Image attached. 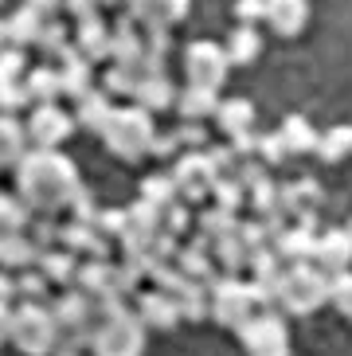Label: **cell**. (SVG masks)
<instances>
[{"mask_svg":"<svg viewBox=\"0 0 352 356\" xmlns=\"http://www.w3.org/2000/svg\"><path fill=\"white\" fill-rule=\"evenodd\" d=\"M262 4H266V20L274 24V32L298 35L305 28V16H310L305 0H262Z\"/></svg>","mask_w":352,"mask_h":356,"instance_id":"cell-18","label":"cell"},{"mask_svg":"<svg viewBox=\"0 0 352 356\" xmlns=\"http://www.w3.org/2000/svg\"><path fill=\"white\" fill-rule=\"evenodd\" d=\"M141 329L145 325L137 321L134 314H114V317H102L94 325L90 333V345H94V356H141Z\"/></svg>","mask_w":352,"mask_h":356,"instance_id":"cell-5","label":"cell"},{"mask_svg":"<svg viewBox=\"0 0 352 356\" xmlns=\"http://www.w3.org/2000/svg\"><path fill=\"white\" fill-rule=\"evenodd\" d=\"M24 157V129L16 118L0 114V168L16 165V161Z\"/></svg>","mask_w":352,"mask_h":356,"instance_id":"cell-27","label":"cell"},{"mask_svg":"<svg viewBox=\"0 0 352 356\" xmlns=\"http://www.w3.org/2000/svg\"><path fill=\"white\" fill-rule=\"evenodd\" d=\"M35 266L47 274V282L71 286V282H74V274H79V254H74V251H51V247H47V251H40Z\"/></svg>","mask_w":352,"mask_h":356,"instance_id":"cell-19","label":"cell"},{"mask_svg":"<svg viewBox=\"0 0 352 356\" xmlns=\"http://www.w3.org/2000/svg\"><path fill=\"white\" fill-rule=\"evenodd\" d=\"M329 298L337 302V309H341L344 317H352V274H349V270H341L337 278H333Z\"/></svg>","mask_w":352,"mask_h":356,"instance_id":"cell-38","label":"cell"},{"mask_svg":"<svg viewBox=\"0 0 352 356\" xmlns=\"http://www.w3.org/2000/svg\"><path fill=\"white\" fill-rule=\"evenodd\" d=\"M216 180H219L216 168H211V161H207L204 153H188L173 172V184L184 200H204L207 192L216 188Z\"/></svg>","mask_w":352,"mask_h":356,"instance_id":"cell-11","label":"cell"},{"mask_svg":"<svg viewBox=\"0 0 352 356\" xmlns=\"http://www.w3.org/2000/svg\"><path fill=\"white\" fill-rule=\"evenodd\" d=\"M216 106H219V98L211 86H188L184 95H180V114L184 118H207Z\"/></svg>","mask_w":352,"mask_h":356,"instance_id":"cell-30","label":"cell"},{"mask_svg":"<svg viewBox=\"0 0 352 356\" xmlns=\"http://www.w3.org/2000/svg\"><path fill=\"white\" fill-rule=\"evenodd\" d=\"M31 220V208L24 204V196H0V235L4 231H24Z\"/></svg>","mask_w":352,"mask_h":356,"instance_id":"cell-33","label":"cell"},{"mask_svg":"<svg viewBox=\"0 0 352 356\" xmlns=\"http://www.w3.org/2000/svg\"><path fill=\"white\" fill-rule=\"evenodd\" d=\"M94 4H98V0H67V8H71L74 16H79V20H86V16H94Z\"/></svg>","mask_w":352,"mask_h":356,"instance_id":"cell-48","label":"cell"},{"mask_svg":"<svg viewBox=\"0 0 352 356\" xmlns=\"http://www.w3.org/2000/svg\"><path fill=\"white\" fill-rule=\"evenodd\" d=\"M317 196H321V188H317V180H294V184H286V188L278 192V204L282 211H290V216H310L313 204H317Z\"/></svg>","mask_w":352,"mask_h":356,"instance_id":"cell-20","label":"cell"},{"mask_svg":"<svg viewBox=\"0 0 352 356\" xmlns=\"http://www.w3.org/2000/svg\"><path fill=\"white\" fill-rule=\"evenodd\" d=\"M31 102L24 79H12V83H0V110H16V106Z\"/></svg>","mask_w":352,"mask_h":356,"instance_id":"cell-41","label":"cell"},{"mask_svg":"<svg viewBox=\"0 0 352 356\" xmlns=\"http://www.w3.org/2000/svg\"><path fill=\"white\" fill-rule=\"evenodd\" d=\"M102 137H106V145H110V153H118V157H125V161L145 157L149 149H153V122H149V110H141V106L114 110V114L106 118Z\"/></svg>","mask_w":352,"mask_h":356,"instance_id":"cell-2","label":"cell"},{"mask_svg":"<svg viewBox=\"0 0 352 356\" xmlns=\"http://www.w3.org/2000/svg\"><path fill=\"white\" fill-rule=\"evenodd\" d=\"M259 153L270 161V165H278V161H286V157H290V149H286L282 134H266V137H259Z\"/></svg>","mask_w":352,"mask_h":356,"instance_id":"cell-43","label":"cell"},{"mask_svg":"<svg viewBox=\"0 0 352 356\" xmlns=\"http://www.w3.org/2000/svg\"><path fill=\"white\" fill-rule=\"evenodd\" d=\"M51 321H55V345L79 348L90 337V325H94L90 298L86 293H63L51 309Z\"/></svg>","mask_w":352,"mask_h":356,"instance_id":"cell-6","label":"cell"},{"mask_svg":"<svg viewBox=\"0 0 352 356\" xmlns=\"http://www.w3.org/2000/svg\"><path fill=\"white\" fill-rule=\"evenodd\" d=\"M12 79H24V51L20 47H4L0 51V83H12Z\"/></svg>","mask_w":352,"mask_h":356,"instance_id":"cell-40","label":"cell"},{"mask_svg":"<svg viewBox=\"0 0 352 356\" xmlns=\"http://www.w3.org/2000/svg\"><path fill=\"white\" fill-rule=\"evenodd\" d=\"M250 290L235 278H223V282L211 290V317L219 325H227V329H239V325L250 317Z\"/></svg>","mask_w":352,"mask_h":356,"instance_id":"cell-9","label":"cell"},{"mask_svg":"<svg viewBox=\"0 0 352 356\" xmlns=\"http://www.w3.org/2000/svg\"><path fill=\"white\" fill-rule=\"evenodd\" d=\"M28 8H35L40 16H55V8H59V0H24Z\"/></svg>","mask_w":352,"mask_h":356,"instance_id":"cell-49","label":"cell"},{"mask_svg":"<svg viewBox=\"0 0 352 356\" xmlns=\"http://www.w3.org/2000/svg\"><path fill=\"white\" fill-rule=\"evenodd\" d=\"M8 298H16V278L0 266V302H8Z\"/></svg>","mask_w":352,"mask_h":356,"instance_id":"cell-46","label":"cell"},{"mask_svg":"<svg viewBox=\"0 0 352 356\" xmlns=\"http://www.w3.org/2000/svg\"><path fill=\"white\" fill-rule=\"evenodd\" d=\"M47 274L40 270V266H28V270L20 274V278H16V293H24V298H28V302H40L43 293H47Z\"/></svg>","mask_w":352,"mask_h":356,"instance_id":"cell-37","label":"cell"},{"mask_svg":"<svg viewBox=\"0 0 352 356\" xmlns=\"http://www.w3.org/2000/svg\"><path fill=\"white\" fill-rule=\"evenodd\" d=\"M40 24L43 16L35 8H28L24 4L12 20H4V28H8V47H24V43H35V35H40Z\"/></svg>","mask_w":352,"mask_h":356,"instance_id":"cell-25","label":"cell"},{"mask_svg":"<svg viewBox=\"0 0 352 356\" xmlns=\"http://www.w3.org/2000/svg\"><path fill=\"white\" fill-rule=\"evenodd\" d=\"M8 47V28H4V20H0V51Z\"/></svg>","mask_w":352,"mask_h":356,"instance_id":"cell-50","label":"cell"},{"mask_svg":"<svg viewBox=\"0 0 352 356\" xmlns=\"http://www.w3.org/2000/svg\"><path fill=\"white\" fill-rule=\"evenodd\" d=\"M8 333H12V305L0 302V345L8 341Z\"/></svg>","mask_w":352,"mask_h":356,"instance_id":"cell-47","label":"cell"},{"mask_svg":"<svg viewBox=\"0 0 352 356\" xmlns=\"http://www.w3.org/2000/svg\"><path fill=\"white\" fill-rule=\"evenodd\" d=\"M274 298H278L290 314H313V309L329 298V282H325V274L317 270V266L298 262V266H290V270L278 278Z\"/></svg>","mask_w":352,"mask_h":356,"instance_id":"cell-3","label":"cell"},{"mask_svg":"<svg viewBox=\"0 0 352 356\" xmlns=\"http://www.w3.org/2000/svg\"><path fill=\"white\" fill-rule=\"evenodd\" d=\"M114 114V102L106 90H90L86 98H79V126L83 129H94V134H102L106 118Z\"/></svg>","mask_w":352,"mask_h":356,"instance_id":"cell-22","label":"cell"},{"mask_svg":"<svg viewBox=\"0 0 352 356\" xmlns=\"http://www.w3.org/2000/svg\"><path fill=\"white\" fill-rule=\"evenodd\" d=\"M24 356H51L55 353V321L40 302H24L20 309H12V333Z\"/></svg>","mask_w":352,"mask_h":356,"instance_id":"cell-4","label":"cell"},{"mask_svg":"<svg viewBox=\"0 0 352 356\" xmlns=\"http://www.w3.org/2000/svg\"><path fill=\"white\" fill-rule=\"evenodd\" d=\"M31 239H35V247H40V251H47V247H51V239H59V227L51 223V216H40V223L31 227Z\"/></svg>","mask_w":352,"mask_h":356,"instance_id":"cell-44","label":"cell"},{"mask_svg":"<svg viewBox=\"0 0 352 356\" xmlns=\"http://www.w3.org/2000/svg\"><path fill=\"white\" fill-rule=\"evenodd\" d=\"M200 223H204V231H207V239H211V243H216L219 235H227V231L239 227V223H235V211H227V208L204 211V216H200Z\"/></svg>","mask_w":352,"mask_h":356,"instance_id":"cell-36","label":"cell"},{"mask_svg":"<svg viewBox=\"0 0 352 356\" xmlns=\"http://www.w3.org/2000/svg\"><path fill=\"white\" fill-rule=\"evenodd\" d=\"M188 227V211L180 208V204H168V208H161V231H168V235H180V231Z\"/></svg>","mask_w":352,"mask_h":356,"instance_id":"cell-42","label":"cell"},{"mask_svg":"<svg viewBox=\"0 0 352 356\" xmlns=\"http://www.w3.org/2000/svg\"><path fill=\"white\" fill-rule=\"evenodd\" d=\"M313 262H317L321 270L341 274L352 262V235L349 231H329L321 239H313Z\"/></svg>","mask_w":352,"mask_h":356,"instance_id":"cell-13","label":"cell"},{"mask_svg":"<svg viewBox=\"0 0 352 356\" xmlns=\"http://www.w3.org/2000/svg\"><path fill=\"white\" fill-rule=\"evenodd\" d=\"M216 254H219V266L227 274H235L243 262H247V247H243V239H239V227L227 231V235H219L216 239Z\"/></svg>","mask_w":352,"mask_h":356,"instance_id":"cell-31","label":"cell"},{"mask_svg":"<svg viewBox=\"0 0 352 356\" xmlns=\"http://www.w3.org/2000/svg\"><path fill=\"white\" fill-rule=\"evenodd\" d=\"M239 329H243V345L250 356H290V337L278 317H247Z\"/></svg>","mask_w":352,"mask_h":356,"instance_id":"cell-7","label":"cell"},{"mask_svg":"<svg viewBox=\"0 0 352 356\" xmlns=\"http://www.w3.org/2000/svg\"><path fill=\"white\" fill-rule=\"evenodd\" d=\"M349 235H352V227H349Z\"/></svg>","mask_w":352,"mask_h":356,"instance_id":"cell-52","label":"cell"},{"mask_svg":"<svg viewBox=\"0 0 352 356\" xmlns=\"http://www.w3.org/2000/svg\"><path fill=\"white\" fill-rule=\"evenodd\" d=\"M216 122L223 134H247L250 122H255V110H250V102H243V98H231V102H219L216 106Z\"/></svg>","mask_w":352,"mask_h":356,"instance_id":"cell-24","label":"cell"},{"mask_svg":"<svg viewBox=\"0 0 352 356\" xmlns=\"http://www.w3.org/2000/svg\"><path fill=\"white\" fill-rule=\"evenodd\" d=\"M79 51H83L86 59H102V55H110V32H106V24L98 20V16L79 20Z\"/></svg>","mask_w":352,"mask_h":356,"instance_id":"cell-23","label":"cell"},{"mask_svg":"<svg viewBox=\"0 0 352 356\" xmlns=\"http://www.w3.org/2000/svg\"><path fill=\"white\" fill-rule=\"evenodd\" d=\"M16 184H20L24 204L40 216H55V211L71 208L74 192L83 188L74 165L55 149H35V153L16 161Z\"/></svg>","mask_w":352,"mask_h":356,"instance_id":"cell-1","label":"cell"},{"mask_svg":"<svg viewBox=\"0 0 352 356\" xmlns=\"http://www.w3.org/2000/svg\"><path fill=\"white\" fill-rule=\"evenodd\" d=\"M59 239L67 251L74 254H90V259H106V251H110V243H106V235L94 223H67V227H59Z\"/></svg>","mask_w":352,"mask_h":356,"instance_id":"cell-14","label":"cell"},{"mask_svg":"<svg viewBox=\"0 0 352 356\" xmlns=\"http://www.w3.org/2000/svg\"><path fill=\"white\" fill-rule=\"evenodd\" d=\"M259 55V35L250 32V24H243L227 43V63H250Z\"/></svg>","mask_w":352,"mask_h":356,"instance_id":"cell-34","label":"cell"},{"mask_svg":"<svg viewBox=\"0 0 352 356\" xmlns=\"http://www.w3.org/2000/svg\"><path fill=\"white\" fill-rule=\"evenodd\" d=\"M227 51L223 47H216V43H192L188 47V59H184V71H188V83L192 86H211L216 90L223 79H227Z\"/></svg>","mask_w":352,"mask_h":356,"instance_id":"cell-8","label":"cell"},{"mask_svg":"<svg viewBox=\"0 0 352 356\" xmlns=\"http://www.w3.org/2000/svg\"><path fill=\"white\" fill-rule=\"evenodd\" d=\"M282 141H286V149L290 153H313V145H317V134H313V126L305 122V118H286V126L278 129Z\"/></svg>","mask_w":352,"mask_h":356,"instance_id":"cell-29","label":"cell"},{"mask_svg":"<svg viewBox=\"0 0 352 356\" xmlns=\"http://www.w3.org/2000/svg\"><path fill=\"white\" fill-rule=\"evenodd\" d=\"M141 200H149L157 211L161 208H168L176 200V184H173V177H149L145 184H141Z\"/></svg>","mask_w":352,"mask_h":356,"instance_id":"cell-35","label":"cell"},{"mask_svg":"<svg viewBox=\"0 0 352 356\" xmlns=\"http://www.w3.org/2000/svg\"><path fill=\"white\" fill-rule=\"evenodd\" d=\"M274 247H278L282 259H290V262H305L313 259V235L305 223H298V227H286L274 235Z\"/></svg>","mask_w":352,"mask_h":356,"instance_id":"cell-21","label":"cell"},{"mask_svg":"<svg viewBox=\"0 0 352 356\" xmlns=\"http://www.w3.org/2000/svg\"><path fill=\"white\" fill-rule=\"evenodd\" d=\"M313 153H321V161H341L344 153H352V126L329 129L325 137H317Z\"/></svg>","mask_w":352,"mask_h":356,"instance_id":"cell-32","label":"cell"},{"mask_svg":"<svg viewBox=\"0 0 352 356\" xmlns=\"http://www.w3.org/2000/svg\"><path fill=\"white\" fill-rule=\"evenodd\" d=\"M235 12H239V20H243V24H255V20L266 16V4H262V0H239Z\"/></svg>","mask_w":352,"mask_h":356,"instance_id":"cell-45","label":"cell"},{"mask_svg":"<svg viewBox=\"0 0 352 356\" xmlns=\"http://www.w3.org/2000/svg\"><path fill=\"white\" fill-rule=\"evenodd\" d=\"M106 4H129V0H106Z\"/></svg>","mask_w":352,"mask_h":356,"instance_id":"cell-51","label":"cell"},{"mask_svg":"<svg viewBox=\"0 0 352 356\" xmlns=\"http://www.w3.org/2000/svg\"><path fill=\"white\" fill-rule=\"evenodd\" d=\"M176 317H180V309H176V302L165 290H153V293L137 298V321L149 325V329H173Z\"/></svg>","mask_w":352,"mask_h":356,"instance_id":"cell-17","label":"cell"},{"mask_svg":"<svg viewBox=\"0 0 352 356\" xmlns=\"http://www.w3.org/2000/svg\"><path fill=\"white\" fill-rule=\"evenodd\" d=\"M129 8L141 24H149V32H165L188 12V0H129Z\"/></svg>","mask_w":352,"mask_h":356,"instance_id":"cell-15","label":"cell"},{"mask_svg":"<svg viewBox=\"0 0 352 356\" xmlns=\"http://www.w3.org/2000/svg\"><path fill=\"white\" fill-rule=\"evenodd\" d=\"M63 43H67V28H63L59 20H43L40 35H35V47H43V51H59Z\"/></svg>","mask_w":352,"mask_h":356,"instance_id":"cell-39","label":"cell"},{"mask_svg":"<svg viewBox=\"0 0 352 356\" xmlns=\"http://www.w3.org/2000/svg\"><path fill=\"white\" fill-rule=\"evenodd\" d=\"M35 259H40V247L31 235H24V231L0 235V266L4 270H28V266H35Z\"/></svg>","mask_w":352,"mask_h":356,"instance_id":"cell-16","label":"cell"},{"mask_svg":"<svg viewBox=\"0 0 352 356\" xmlns=\"http://www.w3.org/2000/svg\"><path fill=\"white\" fill-rule=\"evenodd\" d=\"M28 98L31 102H55V98L63 95L59 86V71H51V67H35V71L28 74Z\"/></svg>","mask_w":352,"mask_h":356,"instance_id":"cell-28","label":"cell"},{"mask_svg":"<svg viewBox=\"0 0 352 356\" xmlns=\"http://www.w3.org/2000/svg\"><path fill=\"white\" fill-rule=\"evenodd\" d=\"M71 126H74V122L63 114L55 102H35L31 122H28V137L35 141V149H55L59 141H67Z\"/></svg>","mask_w":352,"mask_h":356,"instance_id":"cell-10","label":"cell"},{"mask_svg":"<svg viewBox=\"0 0 352 356\" xmlns=\"http://www.w3.org/2000/svg\"><path fill=\"white\" fill-rule=\"evenodd\" d=\"M59 55H63L59 86H63V95H71L74 102H79V98H86V95H90V59H86L83 51H74V47H67V43L59 47Z\"/></svg>","mask_w":352,"mask_h":356,"instance_id":"cell-12","label":"cell"},{"mask_svg":"<svg viewBox=\"0 0 352 356\" xmlns=\"http://www.w3.org/2000/svg\"><path fill=\"white\" fill-rule=\"evenodd\" d=\"M134 98L141 102V110H161V106H168V98H173V86H168L165 74L157 71V74H145V79L134 86Z\"/></svg>","mask_w":352,"mask_h":356,"instance_id":"cell-26","label":"cell"}]
</instances>
